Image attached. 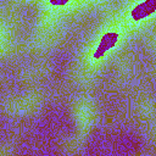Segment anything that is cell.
<instances>
[{
  "instance_id": "obj_1",
  "label": "cell",
  "mask_w": 156,
  "mask_h": 156,
  "mask_svg": "<svg viewBox=\"0 0 156 156\" xmlns=\"http://www.w3.org/2000/svg\"><path fill=\"white\" fill-rule=\"evenodd\" d=\"M116 38H117V35H116L115 33H111V34L105 35V37L103 38V40H101V43H100L99 50L94 54V56H95V57H100V56L104 54V51H105L106 49H109L110 46H112L113 44H115Z\"/></svg>"
}]
</instances>
